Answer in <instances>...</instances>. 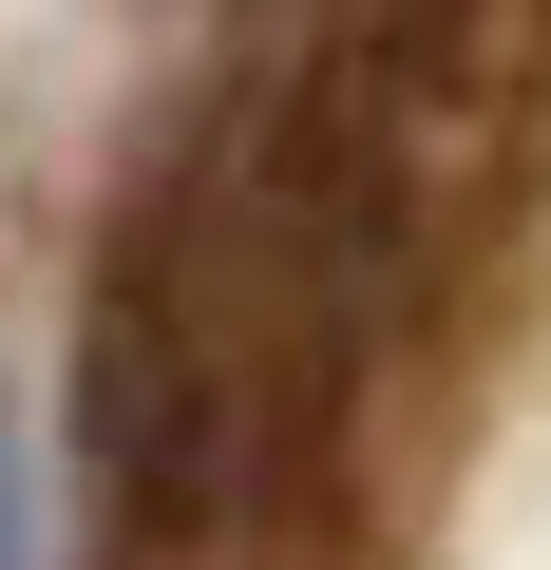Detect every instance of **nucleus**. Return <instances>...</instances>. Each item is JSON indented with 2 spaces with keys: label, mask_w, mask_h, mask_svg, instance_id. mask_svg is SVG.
<instances>
[{
  "label": "nucleus",
  "mask_w": 551,
  "mask_h": 570,
  "mask_svg": "<svg viewBox=\"0 0 551 570\" xmlns=\"http://www.w3.org/2000/svg\"><path fill=\"white\" fill-rule=\"evenodd\" d=\"M381 266L343 228V190L305 171L286 96H228L115 228L96 266V343H77V438H96V494L152 570L190 551H247L324 475V438L362 419V362H381Z\"/></svg>",
  "instance_id": "obj_1"
},
{
  "label": "nucleus",
  "mask_w": 551,
  "mask_h": 570,
  "mask_svg": "<svg viewBox=\"0 0 551 570\" xmlns=\"http://www.w3.org/2000/svg\"><path fill=\"white\" fill-rule=\"evenodd\" d=\"M0 570H39V456H20V419H0Z\"/></svg>",
  "instance_id": "obj_2"
}]
</instances>
